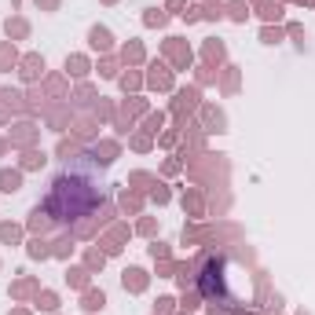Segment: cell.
Masks as SVG:
<instances>
[{
    "instance_id": "5b68a950",
    "label": "cell",
    "mask_w": 315,
    "mask_h": 315,
    "mask_svg": "<svg viewBox=\"0 0 315 315\" xmlns=\"http://www.w3.org/2000/svg\"><path fill=\"white\" fill-rule=\"evenodd\" d=\"M92 44H96V48H110V33L96 26V30H92Z\"/></svg>"
},
{
    "instance_id": "8fae6325",
    "label": "cell",
    "mask_w": 315,
    "mask_h": 315,
    "mask_svg": "<svg viewBox=\"0 0 315 315\" xmlns=\"http://www.w3.org/2000/svg\"><path fill=\"white\" fill-rule=\"evenodd\" d=\"M7 33H26V22H7Z\"/></svg>"
},
{
    "instance_id": "3957f363",
    "label": "cell",
    "mask_w": 315,
    "mask_h": 315,
    "mask_svg": "<svg viewBox=\"0 0 315 315\" xmlns=\"http://www.w3.org/2000/svg\"><path fill=\"white\" fill-rule=\"evenodd\" d=\"M41 70H44V59H37V55H30V59L22 62V73H26V77H37Z\"/></svg>"
},
{
    "instance_id": "4fadbf2b",
    "label": "cell",
    "mask_w": 315,
    "mask_h": 315,
    "mask_svg": "<svg viewBox=\"0 0 315 315\" xmlns=\"http://www.w3.org/2000/svg\"><path fill=\"white\" fill-rule=\"evenodd\" d=\"M41 308H48V312L55 308V297H52V293H44V297H41Z\"/></svg>"
},
{
    "instance_id": "52a82bcc",
    "label": "cell",
    "mask_w": 315,
    "mask_h": 315,
    "mask_svg": "<svg viewBox=\"0 0 315 315\" xmlns=\"http://www.w3.org/2000/svg\"><path fill=\"white\" fill-rule=\"evenodd\" d=\"M85 308H103V293H88V297H85Z\"/></svg>"
},
{
    "instance_id": "277c9868",
    "label": "cell",
    "mask_w": 315,
    "mask_h": 315,
    "mask_svg": "<svg viewBox=\"0 0 315 315\" xmlns=\"http://www.w3.org/2000/svg\"><path fill=\"white\" fill-rule=\"evenodd\" d=\"M143 271H140V267H132V271H125V286H132V290H143Z\"/></svg>"
},
{
    "instance_id": "8992f818",
    "label": "cell",
    "mask_w": 315,
    "mask_h": 315,
    "mask_svg": "<svg viewBox=\"0 0 315 315\" xmlns=\"http://www.w3.org/2000/svg\"><path fill=\"white\" fill-rule=\"evenodd\" d=\"M66 70H70V73H77V77H81V73L88 70V62L81 59V55H73V59H66Z\"/></svg>"
},
{
    "instance_id": "ba28073f",
    "label": "cell",
    "mask_w": 315,
    "mask_h": 315,
    "mask_svg": "<svg viewBox=\"0 0 315 315\" xmlns=\"http://www.w3.org/2000/svg\"><path fill=\"white\" fill-rule=\"evenodd\" d=\"M0 238H4V242H15V238H18V231H15L11 224H4V227H0Z\"/></svg>"
},
{
    "instance_id": "7c38bea8",
    "label": "cell",
    "mask_w": 315,
    "mask_h": 315,
    "mask_svg": "<svg viewBox=\"0 0 315 315\" xmlns=\"http://www.w3.org/2000/svg\"><path fill=\"white\" fill-rule=\"evenodd\" d=\"M30 253H33V257H44L48 249H44V242H33V246H30Z\"/></svg>"
},
{
    "instance_id": "6da1fadb",
    "label": "cell",
    "mask_w": 315,
    "mask_h": 315,
    "mask_svg": "<svg viewBox=\"0 0 315 315\" xmlns=\"http://www.w3.org/2000/svg\"><path fill=\"white\" fill-rule=\"evenodd\" d=\"M96 202H99V194L88 180L62 176V180H55V187L48 194V212H59V220H66V216H77V212L92 209Z\"/></svg>"
},
{
    "instance_id": "30bf717a",
    "label": "cell",
    "mask_w": 315,
    "mask_h": 315,
    "mask_svg": "<svg viewBox=\"0 0 315 315\" xmlns=\"http://www.w3.org/2000/svg\"><path fill=\"white\" fill-rule=\"evenodd\" d=\"M7 62H15V52H7V48H0V66H7Z\"/></svg>"
},
{
    "instance_id": "7a4b0ae2",
    "label": "cell",
    "mask_w": 315,
    "mask_h": 315,
    "mask_svg": "<svg viewBox=\"0 0 315 315\" xmlns=\"http://www.w3.org/2000/svg\"><path fill=\"white\" fill-rule=\"evenodd\" d=\"M18 187H22V176H18V172H0V191H18Z\"/></svg>"
},
{
    "instance_id": "9c48e42d",
    "label": "cell",
    "mask_w": 315,
    "mask_h": 315,
    "mask_svg": "<svg viewBox=\"0 0 315 315\" xmlns=\"http://www.w3.org/2000/svg\"><path fill=\"white\" fill-rule=\"evenodd\" d=\"M231 15H235V18H238V22H242V18H246L249 11H246V4H231Z\"/></svg>"
}]
</instances>
